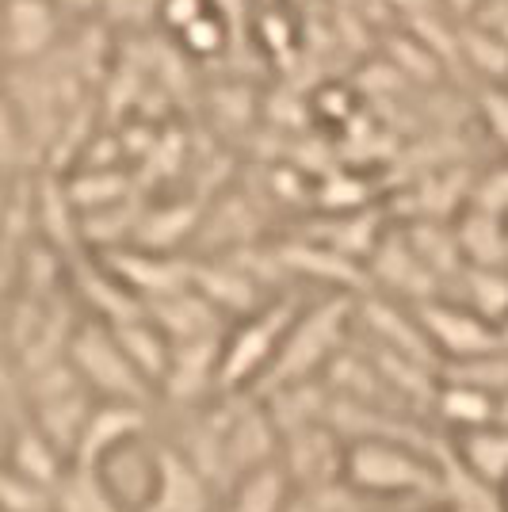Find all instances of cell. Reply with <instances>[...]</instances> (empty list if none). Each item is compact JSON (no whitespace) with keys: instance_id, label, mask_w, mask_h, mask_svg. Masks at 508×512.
I'll return each mask as SVG.
<instances>
[{"instance_id":"cell-8","label":"cell","mask_w":508,"mask_h":512,"mask_svg":"<svg viewBox=\"0 0 508 512\" xmlns=\"http://www.w3.org/2000/svg\"><path fill=\"white\" fill-rule=\"evenodd\" d=\"M451 459L455 470H463L466 478H474L478 486L501 493L508 482V425H486L455 432L451 440Z\"/></svg>"},{"instance_id":"cell-15","label":"cell","mask_w":508,"mask_h":512,"mask_svg":"<svg viewBox=\"0 0 508 512\" xmlns=\"http://www.w3.org/2000/svg\"><path fill=\"white\" fill-rule=\"evenodd\" d=\"M478 115H482V127L493 138V146L505 153L508 161V85H486L478 96Z\"/></svg>"},{"instance_id":"cell-7","label":"cell","mask_w":508,"mask_h":512,"mask_svg":"<svg viewBox=\"0 0 508 512\" xmlns=\"http://www.w3.org/2000/svg\"><path fill=\"white\" fill-rule=\"evenodd\" d=\"M146 432V413L134 402H100L88 417V428L77 444V467L100 470L111 451H119L123 444H130L134 436Z\"/></svg>"},{"instance_id":"cell-1","label":"cell","mask_w":508,"mask_h":512,"mask_svg":"<svg viewBox=\"0 0 508 512\" xmlns=\"http://www.w3.org/2000/svg\"><path fill=\"white\" fill-rule=\"evenodd\" d=\"M348 486L371 497H436L444 493V470L432 467L413 444L398 436H363L344 448Z\"/></svg>"},{"instance_id":"cell-6","label":"cell","mask_w":508,"mask_h":512,"mask_svg":"<svg viewBox=\"0 0 508 512\" xmlns=\"http://www.w3.org/2000/svg\"><path fill=\"white\" fill-rule=\"evenodd\" d=\"M214 490L207 474L176 444H157L149 459V497L142 512H211Z\"/></svg>"},{"instance_id":"cell-10","label":"cell","mask_w":508,"mask_h":512,"mask_svg":"<svg viewBox=\"0 0 508 512\" xmlns=\"http://www.w3.org/2000/svg\"><path fill=\"white\" fill-rule=\"evenodd\" d=\"M360 314H363V321H367V329H371V337L379 341V348H390V352L409 356V360H417V363H428L436 356L428 337H424L417 310H413V318H409V314L398 310V302L371 299Z\"/></svg>"},{"instance_id":"cell-16","label":"cell","mask_w":508,"mask_h":512,"mask_svg":"<svg viewBox=\"0 0 508 512\" xmlns=\"http://www.w3.org/2000/svg\"><path fill=\"white\" fill-rule=\"evenodd\" d=\"M161 16H165V23H169L176 35H184L203 16H211V8H207V0H165L161 4Z\"/></svg>"},{"instance_id":"cell-5","label":"cell","mask_w":508,"mask_h":512,"mask_svg":"<svg viewBox=\"0 0 508 512\" xmlns=\"http://www.w3.org/2000/svg\"><path fill=\"white\" fill-rule=\"evenodd\" d=\"M417 318L432 352L444 356L447 363H463L478 360L489 352H501L508 348L505 329L497 321L482 318L478 310H470L463 302H447V299H428L417 302Z\"/></svg>"},{"instance_id":"cell-19","label":"cell","mask_w":508,"mask_h":512,"mask_svg":"<svg viewBox=\"0 0 508 512\" xmlns=\"http://www.w3.org/2000/svg\"><path fill=\"white\" fill-rule=\"evenodd\" d=\"M497 512H508V482L501 486V493H497Z\"/></svg>"},{"instance_id":"cell-13","label":"cell","mask_w":508,"mask_h":512,"mask_svg":"<svg viewBox=\"0 0 508 512\" xmlns=\"http://www.w3.org/2000/svg\"><path fill=\"white\" fill-rule=\"evenodd\" d=\"M283 501V474L276 463L241 478V512H279Z\"/></svg>"},{"instance_id":"cell-11","label":"cell","mask_w":508,"mask_h":512,"mask_svg":"<svg viewBox=\"0 0 508 512\" xmlns=\"http://www.w3.org/2000/svg\"><path fill=\"white\" fill-rule=\"evenodd\" d=\"M436 417H444L455 432H466V428H486L501 421V398L497 394H486L478 386H463L447 379L440 390H436Z\"/></svg>"},{"instance_id":"cell-4","label":"cell","mask_w":508,"mask_h":512,"mask_svg":"<svg viewBox=\"0 0 508 512\" xmlns=\"http://www.w3.org/2000/svg\"><path fill=\"white\" fill-rule=\"evenodd\" d=\"M69 363L85 379L88 390L100 394V402H134L142 406L149 379L134 367L111 325H85L69 341Z\"/></svg>"},{"instance_id":"cell-18","label":"cell","mask_w":508,"mask_h":512,"mask_svg":"<svg viewBox=\"0 0 508 512\" xmlns=\"http://www.w3.org/2000/svg\"><path fill=\"white\" fill-rule=\"evenodd\" d=\"M444 4H451V12H459V16H474L486 0H444Z\"/></svg>"},{"instance_id":"cell-12","label":"cell","mask_w":508,"mask_h":512,"mask_svg":"<svg viewBox=\"0 0 508 512\" xmlns=\"http://www.w3.org/2000/svg\"><path fill=\"white\" fill-rule=\"evenodd\" d=\"M58 505H62V512H119L100 486V470L88 467H77L69 478L58 482Z\"/></svg>"},{"instance_id":"cell-9","label":"cell","mask_w":508,"mask_h":512,"mask_svg":"<svg viewBox=\"0 0 508 512\" xmlns=\"http://www.w3.org/2000/svg\"><path fill=\"white\" fill-rule=\"evenodd\" d=\"M8 58L31 62L58 39V0H8Z\"/></svg>"},{"instance_id":"cell-17","label":"cell","mask_w":508,"mask_h":512,"mask_svg":"<svg viewBox=\"0 0 508 512\" xmlns=\"http://www.w3.org/2000/svg\"><path fill=\"white\" fill-rule=\"evenodd\" d=\"M180 39H184L195 54H211V50H218V46H222V27H218V20H214V16H203V20L195 23V27H188Z\"/></svg>"},{"instance_id":"cell-14","label":"cell","mask_w":508,"mask_h":512,"mask_svg":"<svg viewBox=\"0 0 508 512\" xmlns=\"http://www.w3.org/2000/svg\"><path fill=\"white\" fill-rule=\"evenodd\" d=\"M470 207L497 214V218L508 222V161H501V165H493L489 172L478 176V184L470 188Z\"/></svg>"},{"instance_id":"cell-3","label":"cell","mask_w":508,"mask_h":512,"mask_svg":"<svg viewBox=\"0 0 508 512\" xmlns=\"http://www.w3.org/2000/svg\"><path fill=\"white\" fill-rule=\"evenodd\" d=\"M298 314H302V302L283 295V299H268L256 314L241 318L230 333L222 337V367H218V386L233 394V390H245L268 379V371L276 367L279 352L287 333L295 329Z\"/></svg>"},{"instance_id":"cell-2","label":"cell","mask_w":508,"mask_h":512,"mask_svg":"<svg viewBox=\"0 0 508 512\" xmlns=\"http://www.w3.org/2000/svg\"><path fill=\"white\" fill-rule=\"evenodd\" d=\"M352 321H356V302L348 295H329L314 306H302L295 329L283 341L276 367L260 383V394H272V390L279 394L287 386H302L306 379H314L321 367H333Z\"/></svg>"}]
</instances>
